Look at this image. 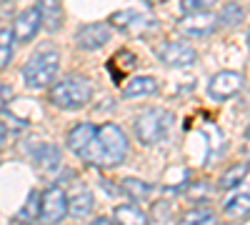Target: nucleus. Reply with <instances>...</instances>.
Here are the masks:
<instances>
[{
	"mask_svg": "<svg viewBox=\"0 0 250 225\" xmlns=\"http://www.w3.org/2000/svg\"><path fill=\"white\" fill-rule=\"evenodd\" d=\"M68 145L80 160L98 168H118L128 155V138L115 123H80L68 133Z\"/></svg>",
	"mask_w": 250,
	"mask_h": 225,
	"instance_id": "obj_1",
	"label": "nucleus"
},
{
	"mask_svg": "<svg viewBox=\"0 0 250 225\" xmlns=\"http://www.w3.org/2000/svg\"><path fill=\"white\" fill-rule=\"evenodd\" d=\"M90 98H93V85L83 75L60 78L48 93V100L60 110H80L83 105L90 103Z\"/></svg>",
	"mask_w": 250,
	"mask_h": 225,
	"instance_id": "obj_2",
	"label": "nucleus"
},
{
	"mask_svg": "<svg viewBox=\"0 0 250 225\" xmlns=\"http://www.w3.org/2000/svg\"><path fill=\"white\" fill-rule=\"evenodd\" d=\"M135 138L143 143V145H155V143L165 140L173 130V113L163 110V108H150L143 110L135 118Z\"/></svg>",
	"mask_w": 250,
	"mask_h": 225,
	"instance_id": "obj_3",
	"label": "nucleus"
},
{
	"mask_svg": "<svg viewBox=\"0 0 250 225\" xmlns=\"http://www.w3.org/2000/svg\"><path fill=\"white\" fill-rule=\"evenodd\" d=\"M58 68H60V53L43 48L23 65V83L33 90L48 88L50 80L58 75Z\"/></svg>",
	"mask_w": 250,
	"mask_h": 225,
	"instance_id": "obj_4",
	"label": "nucleus"
},
{
	"mask_svg": "<svg viewBox=\"0 0 250 225\" xmlns=\"http://www.w3.org/2000/svg\"><path fill=\"white\" fill-rule=\"evenodd\" d=\"M68 215V195L62 188L53 185L40 195V220L45 225H58L62 218Z\"/></svg>",
	"mask_w": 250,
	"mask_h": 225,
	"instance_id": "obj_5",
	"label": "nucleus"
},
{
	"mask_svg": "<svg viewBox=\"0 0 250 225\" xmlns=\"http://www.w3.org/2000/svg\"><path fill=\"white\" fill-rule=\"evenodd\" d=\"M155 55L160 58V63L170 65V68H188L198 60L195 48H190L188 43H183V40H173V43L165 40V43H160L155 48Z\"/></svg>",
	"mask_w": 250,
	"mask_h": 225,
	"instance_id": "obj_6",
	"label": "nucleus"
},
{
	"mask_svg": "<svg viewBox=\"0 0 250 225\" xmlns=\"http://www.w3.org/2000/svg\"><path fill=\"white\" fill-rule=\"evenodd\" d=\"M110 28H118V30H125V33H133V35H143L145 30L155 28L158 23L153 20V15L148 13H140V10H118L110 15L108 20Z\"/></svg>",
	"mask_w": 250,
	"mask_h": 225,
	"instance_id": "obj_7",
	"label": "nucleus"
},
{
	"mask_svg": "<svg viewBox=\"0 0 250 225\" xmlns=\"http://www.w3.org/2000/svg\"><path fill=\"white\" fill-rule=\"evenodd\" d=\"M240 88H243V75L240 73L220 70L210 78V83H208V95H210L213 100H228L235 93H240Z\"/></svg>",
	"mask_w": 250,
	"mask_h": 225,
	"instance_id": "obj_8",
	"label": "nucleus"
},
{
	"mask_svg": "<svg viewBox=\"0 0 250 225\" xmlns=\"http://www.w3.org/2000/svg\"><path fill=\"white\" fill-rule=\"evenodd\" d=\"M218 25H220L218 15L210 13V10L208 13H190V15L180 18V23H178L180 33L188 35V38H205V35H210Z\"/></svg>",
	"mask_w": 250,
	"mask_h": 225,
	"instance_id": "obj_9",
	"label": "nucleus"
},
{
	"mask_svg": "<svg viewBox=\"0 0 250 225\" xmlns=\"http://www.w3.org/2000/svg\"><path fill=\"white\" fill-rule=\"evenodd\" d=\"M78 40V45L83 50H100L103 45H108L110 43V25L108 23H88V25H83L75 35Z\"/></svg>",
	"mask_w": 250,
	"mask_h": 225,
	"instance_id": "obj_10",
	"label": "nucleus"
},
{
	"mask_svg": "<svg viewBox=\"0 0 250 225\" xmlns=\"http://www.w3.org/2000/svg\"><path fill=\"white\" fill-rule=\"evenodd\" d=\"M38 30H40L38 8H25L23 13L15 18V23H13V38L18 40V43H30Z\"/></svg>",
	"mask_w": 250,
	"mask_h": 225,
	"instance_id": "obj_11",
	"label": "nucleus"
},
{
	"mask_svg": "<svg viewBox=\"0 0 250 225\" xmlns=\"http://www.w3.org/2000/svg\"><path fill=\"white\" fill-rule=\"evenodd\" d=\"M35 8H38V15H40V25H43L48 33L60 30V25H62V5H60V0H40Z\"/></svg>",
	"mask_w": 250,
	"mask_h": 225,
	"instance_id": "obj_12",
	"label": "nucleus"
},
{
	"mask_svg": "<svg viewBox=\"0 0 250 225\" xmlns=\"http://www.w3.org/2000/svg\"><path fill=\"white\" fill-rule=\"evenodd\" d=\"M158 93V80L150 75H138L130 78V83H125L123 88V98L128 100H138V98H153Z\"/></svg>",
	"mask_w": 250,
	"mask_h": 225,
	"instance_id": "obj_13",
	"label": "nucleus"
},
{
	"mask_svg": "<svg viewBox=\"0 0 250 225\" xmlns=\"http://www.w3.org/2000/svg\"><path fill=\"white\" fill-rule=\"evenodd\" d=\"M133 68H135V55L130 50H118L108 60V73L115 83H123V78H128Z\"/></svg>",
	"mask_w": 250,
	"mask_h": 225,
	"instance_id": "obj_14",
	"label": "nucleus"
},
{
	"mask_svg": "<svg viewBox=\"0 0 250 225\" xmlns=\"http://www.w3.org/2000/svg\"><path fill=\"white\" fill-rule=\"evenodd\" d=\"M223 213L228 220H245L250 218V193H235L225 200Z\"/></svg>",
	"mask_w": 250,
	"mask_h": 225,
	"instance_id": "obj_15",
	"label": "nucleus"
},
{
	"mask_svg": "<svg viewBox=\"0 0 250 225\" xmlns=\"http://www.w3.org/2000/svg\"><path fill=\"white\" fill-rule=\"evenodd\" d=\"M33 160L40 170L53 173V170L60 168V150L55 145H40V148L33 150Z\"/></svg>",
	"mask_w": 250,
	"mask_h": 225,
	"instance_id": "obj_16",
	"label": "nucleus"
},
{
	"mask_svg": "<svg viewBox=\"0 0 250 225\" xmlns=\"http://www.w3.org/2000/svg\"><path fill=\"white\" fill-rule=\"evenodd\" d=\"M95 205V200H93V193L90 190H78L75 195H70L68 200V213L73 218H88L90 210Z\"/></svg>",
	"mask_w": 250,
	"mask_h": 225,
	"instance_id": "obj_17",
	"label": "nucleus"
},
{
	"mask_svg": "<svg viewBox=\"0 0 250 225\" xmlns=\"http://www.w3.org/2000/svg\"><path fill=\"white\" fill-rule=\"evenodd\" d=\"M113 223L115 225H148V218L135 205H118L113 213Z\"/></svg>",
	"mask_w": 250,
	"mask_h": 225,
	"instance_id": "obj_18",
	"label": "nucleus"
},
{
	"mask_svg": "<svg viewBox=\"0 0 250 225\" xmlns=\"http://www.w3.org/2000/svg\"><path fill=\"white\" fill-rule=\"evenodd\" d=\"M38 215H40V195H38V190H30L23 208L15 213V225H30Z\"/></svg>",
	"mask_w": 250,
	"mask_h": 225,
	"instance_id": "obj_19",
	"label": "nucleus"
},
{
	"mask_svg": "<svg viewBox=\"0 0 250 225\" xmlns=\"http://www.w3.org/2000/svg\"><path fill=\"white\" fill-rule=\"evenodd\" d=\"M180 225H218V218L210 208H193L180 218Z\"/></svg>",
	"mask_w": 250,
	"mask_h": 225,
	"instance_id": "obj_20",
	"label": "nucleus"
},
{
	"mask_svg": "<svg viewBox=\"0 0 250 225\" xmlns=\"http://www.w3.org/2000/svg\"><path fill=\"white\" fill-rule=\"evenodd\" d=\"M245 175H248V163H238V165L228 168V170L223 173V178H220V188H223V190H233V188H238L240 183L245 180Z\"/></svg>",
	"mask_w": 250,
	"mask_h": 225,
	"instance_id": "obj_21",
	"label": "nucleus"
},
{
	"mask_svg": "<svg viewBox=\"0 0 250 225\" xmlns=\"http://www.w3.org/2000/svg\"><path fill=\"white\" fill-rule=\"evenodd\" d=\"M120 188L130 195V200H148V195H150V185L140 178H125Z\"/></svg>",
	"mask_w": 250,
	"mask_h": 225,
	"instance_id": "obj_22",
	"label": "nucleus"
},
{
	"mask_svg": "<svg viewBox=\"0 0 250 225\" xmlns=\"http://www.w3.org/2000/svg\"><path fill=\"white\" fill-rule=\"evenodd\" d=\"M13 48H15V38L10 28H0V70L10 65L13 60Z\"/></svg>",
	"mask_w": 250,
	"mask_h": 225,
	"instance_id": "obj_23",
	"label": "nucleus"
},
{
	"mask_svg": "<svg viewBox=\"0 0 250 225\" xmlns=\"http://www.w3.org/2000/svg\"><path fill=\"white\" fill-rule=\"evenodd\" d=\"M240 18H243V8L238 3H230V5H225L223 13L218 15V23L220 25H238Z\"/></svg>",
	"mask_w": 250,
	"mask_h": 225,
	"instance_id": "obj_24",
	"label": "nucleus"
},
{
	"mask_svg": "<svg viewBox=\"0 0 250 225\" xmlns=\"http://www.w3.org/2000/svg\"><path fill=\"white\" fill-rule=\"evenodd\" d=\"M215 3H218V0H183V10H185V15H190V13H208Z\"/></svg>",
	"mask_w": 250,
	"mask_h": 225,
	"instance_id": "obj_25",
	"label": "nucleus"
},
{
	"mask_svg": "<svg viewBox=\"0 0 250 225\" xmlns=\"http://www.w3.org/2000/svg\"><path fill=\"white\" fill-rule=\"evenodd\" d=\"M0 125H5L10 130H23L28 123L25 120H15V115H10L8 110H0Z\"/></svg>",
	"mask_w": 250,
	"mask_h": 225,
	"instance_id": "obj_26",
	"label": "nucleus"
},
{
	"mask_svg": "<svg viewBox=\"0 0 250 225\" xmlns=\"http://www.w3.org/2000/svg\"><path fill=\"white\" fill-rule=\"evenodd\" d=\"M10 98H13V88L5 85V83H0V110H5V108H8Z\"/></svg>",
	"mask_w": 250,
	"mask_h": 225,
	"instance_id": "obj_27",
	"label": "nucleus"
},
{
	"mask_svg": "<svg viewBox=\"0 0 250 225\" xmlns=\"http://www.w3.org/2000/svg\"><path fill=\"white\" fill-rule=\"evenodd\" d=\"M90 225H115V223H113L110 218H95V220H93Z\"/></svg>",
	"mask_w": 250,
	"mask_h": 225,
	"instance_id": "obj_28",
	"label": "nucleus"
},
{
	"mask_svg": "<svg viewBox=\"0 0 250 225\" xmlns=\"http://www.w3.org/2000/svg\"><path fill=\"white\" fill-rule=\"evenodd\" d=\"M3 143H5V133L0 130V148H3Z\"/></svg>",
	"mask_w": 250,
	"mask_h": 225,
	"instance_id": "obj_29",
	"label": "nucleus"
},
{
	"mask_svg": "<svg viewBox=\"0 0 250 225\" xmlns=\"http://www.w3.org/2000/svg\"><path fill=\"white\" fill-rule=\"evenodd\" d=\"M145 3H150V5H155V3H165V0H145Z\"/></svg>",
	"mask_w": 250,
	"mask_h": 225,
	"instance_id": "obj_30",
	"label": "nucleus"
},
{
	"mask_svg": "<svg viewBox=\"0 0 250 225\" xmlns=\"http://www.w3.org/2000/svg\"><path fill=\"white\" fill-rule=\"evenodd\" d=\"M248 45H250V30H248Z\"/></svg>",
	"mask_w": 250,
	"mask_h": 225,
	"instance_id": "obj_31",
	"label": "nucleus"
},
{
	"mask_svg": "<svg viewBox=\"0 0 250 225\" xmlns=\"http://www.w3.org/2000/svg\"><path fill=\"white\" fill-rule=\"evenodd\" d=\"M248 140H250V125H248Z\"/></svg>",
	"mask_w": 250,
	"mask_h": 225,
	"instance_id": "obj_32",
	"label": "nucleus"
},
{
	"mask_svg": "<svg viewBox=\"0 0 250 225\" xmlns=\"http://www.w3.org/2000/svg\"><path fill=\"white\" fill-rule=\"evenodd\" d=\"M248 153H250V150H248Z\"/></svg>",
	"mask_w": 250,
	"mask_h": 225,
	"instance_id": "obj_33",
	"label": "nucleus"
}]
</instances>
